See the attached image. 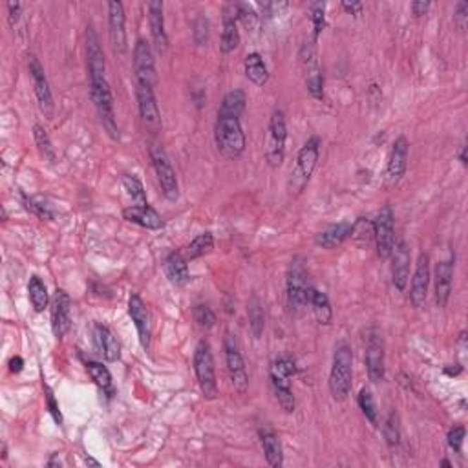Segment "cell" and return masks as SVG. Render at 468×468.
Listing matches in <instances>:
<instances>
[{"mask_svg": "<svg viewBox=\"0 0 468 468\" xmlns=\"http://www.w3.org/2000/svg\"><path fill=\"white\" fill-rule=\"evenodd\" d=\"M298 368L295 364V360L289 359V357H280L273 362L269 369V377H271V384L275 388V395L278 405L282 406L284 412L291 414L297 408V401H295V395H292V388H291V381L289 378L292 375H297Z\"/></svg>", "mask_w": 468, "mask_h": 468, "instance_id": "3", "label": "cell"}, {"mask_svg": "<svg viewBox=\"0 0 468 468\" xmlns=\"http://www.w3.org/2000/svg\"><path fill=\"white\" fill-rule=\"evenodd\" d=\"M359 406L369 423L374 424V426H377V415H378L377 406H375V399H374V395H371V392L366 390V388L364 390H360V393H359Z\"/></svg>", "mask_w": 468, "mask_h": 468, "instance_id": "42", "label": "cell"}, {"mask_svg": "<svg viewBox=\"0 0 468 468\" xmlns=\"http://www.w3.org/2000/svg\"><path fill=\"white\" fill-rule=\"evenodd\" d=\"M406 165H408V141H406L405 135H401L393 143L390 158H388L386 172H384V180H386L388 187H393L402 180Z\"/></svg>", "mask_w": 468, "mask_h": 468, "instance_id": "16", "label": "cell"}, {"mask_svg": "<svg viewBox=\"0 0 468 468\" xmlns=\"http://www.w3.org/2000/svg\"><path fill=\"white\" fill-rule=\"evenodd\" d=\"M261 437V448H264V454H266V460L269 463V467L280 468L284 464V450H282V443H280L278 437L273 432L266 430V432L260 433Z\"/></svg>", "mask_w": 468, "mask_h": 468, "instance_id": "30", "label": "cell"}, {"mask_svg": "<svg viewBox=\"0 0 468 468\" xmlns=\"http://www.w3.org/2000/svg\"><path fill=\"white\" fill-rule=\"evenodd\" d=\"M86 369H88V374H90L92 381H94L97 386L103 390L104 393L109 397L113 395V381H112V374H110V369L106 366H103L101 362H86Z\"/></svg>", "mask_w": 468, "mask_h": 468, "instance_id": "34", "label": "cell"}, {"mask_svg": "<svg viewBox=\"0 0 468 468\" xmlns=\"http://www.w3.org/2000/svg\"><path fill=\"white\" fill-rule=\"evenodd\" d=\"M194 371L198 377L199 390L207 401H214L218 397L216 369H214V357H212L211 344L207 340H199L194 351Z\"/></svg>", "mask_w": 468, "mask_h": 468, "instance_id": "4", "label": "cell"}, {"mask_svg": "<svg viewBox=\"0 0 468 468\" xmlns=\"http://www.w3.org/2000/svg\"><path fill=\"white\" fill-rule=\"evenodd\" d=\"M285 289H288V304L291 311L300 313L307 304V295H309V282H307V271L304 258L295 257L289 264L288 271V282H285Z\"/></svg>", "mask_w": 468, "mask_h": 468, "instance_id": "6", "label": "cell"}, {"mask_svg": "<svg viewBox=\"0 0 468 468\" xmlns=\"http://www.w3.org/2000/svg\"><path fill=\"white\" fill-rule=\"evenodd\" d=\"M460 159H461V163H463V165H467V163H468V159H467V147H463V149H461Z\"/></svg>", "mask_w": 468, "mask_h": 468, "instance_id": "54", "label": "cell"}, {"mask_svg": "<svg viewBox=\"0 0 468 468\" xmlns=\"http://www.w3.org/2000/svg\"><path fill=\"white\" fill-rule=\"evenodd\" d=\"M33 137H35V143H37V149H39V152H41L42 158L46 159V161L50 163H55V149L54 144H51V140L50 135H48V132L42 128L41 125H35L33 126Z\"/></svg>", "mask_w": 468, "mask_h": 468, "instance_id": "40", "label": "cell"}, {"mask_svg": "<svg viewBox=\"0 0 468 468\" xmlns=\"http://www.w3.org/2000/svg\"><path fill=\"white\" fill-rule=\"evenodd\" d=\"M393 223L395 220H393L392 207L384 205L374 221V240L377 243V254L383 260L390 258L393 245H395V226Z\"/></svg>", "mask_w": 468, "mask_h": 468, "instance_id": "12", "label": "cell"}, {"mask_svg": "<svg viewBox=\"0 0 468 468\" xmlns=\"http://www.w3.org/2000/svg\"><path fill=\"white\" fill-rule=\"evenodd\" d=\"M135 97H137V109H140L141 123L144 128L152 134L159 132L161 128V113H159L158 101L154 95V85L144 81H135Z\"/></svg>", "mask_w": 468, "mask_h": 468, "instance_id": "9", "label": "cell"}, {"mask_svg": "<svg viewBox=\"0 0 468 468\" xmlns=\"http://www.w3.org/2000/svg\"><path fill=\"white\" fill-rule=\"evenodd\" d=\"M448 446H450L452 450L455 452V454H461V450H463V439H464V426H454L448 432Z\"/></svg>", "mask_w": 468, "mask_h": 468, "instance_id": "48", "label": "cell"}, {"mask_svg": "<svg viewBox=\"0 0 468 468\" xmlns=\"http://www.w3.org/2000/svg\"><path fill=\"white\" fill-rule=\"evenodd\" d=\"M27 292H30V300H32V306L37 313H42V311L48 307V289H46L44 282H42L39 276H32L30 278V284H27Z\"/></svg>", "mask_w": 468, "mask_h": 468, "instance_id": "36", "label": "cell"}, {"mask_svg": "<svg viewBox=\"0 0 468 468\" xmlns=\"http://www.w3.org/2000/svg\"><path fill=\"white\" fill-rule=\"evenodd\" d=\"M149 24L150 33H152V41L156 44V50L159 54H165L168 48V37L165 32V18H163V2L154 0L149 2Z\"/></svg>", "mask_w": 468, "mask_h": 468, "instance_id": "24", "label": "cell"}, {"mask_svg": "<svg viewBox=\"0 0 468 468\" xmlns=\"http://www.w3.org/2000/svg\"><path fill=\"white\" fill-rule=\"evenodd\" d=\"M455 366H457V364H455ZM461 369H463V368H461V366H457V368H454V369L448 368V369H446V374H448V375H457V374H461Z\"/></svg>", "mask_w": 468, "mask_h": 468, "instance_id": "56", "label": "cell"}, {"mask_svg": "<svg viewBox=\"0 0 468 468\" xmlns=\"http://www.w3.org/2000/svg\"><path fill=\"white\" fill-rule=\"evenodd\" d=\"M307 304H311L313 307V313H315L316 320H319L322 326L331 324V319H333V309H331V304H329V298L326 292L316 291V289L311 288L309 295H307Z\"/></svg>", "mask_w": 468, "mask_h": 468, "instance_id": "29", "label": "cell"}, {"mask_svg": "<svg viewBox=\"0 0 468 468\" xmlns=\"http://www.w3.org/2000/svg\"><path fill=\"white\" fill-rule=\"evenodd\" d=\"M245 103H247V97H245V92L238 90V88H234L230 90L229 94H226L223 101H221V106L218 112L220 113H227V116L238 117L243 113L245 110Z\"/></svg>", "mask_w": 468, "mask_h": 468, "instance_id": "35", "label": "cell"}, {"mask_svg": "<svg viewBox=\"0 0 468 468\" xmlns=\"http://www.w3.org/2000/svg\"><path fill=\"white\" fill-rule=\"evenodd\" d=\"M86 66H88L90 79L106 77V61H104L103 48H101L99 37L92 26L86 30Z\"/></svg>", "mask_w": 468, "mask_h": 468, "instance_id": "19", "label": "cell"}, {"mask_svg": "<svg viewBox=\"0 0 468 468\" xmlns=\"http://www.w3.org/2000/svg\"><path fill=\"white\" fill-rule=\"evenodd\" d=\"M163 269H165V275L171 280L174 285H185L189 284L190 275H189V266H187V260H185L183 252L176 251L171 252L167 258H165V264H163Z\"/></svg>", "mask_w": 468, "mask_h": 468, "instance_id": "27", "label": "cell"}, {"mask_svg": "<svg viewBox=\"0 0 468 468\" xmlns=\"http://www.w3.org/2000/svg\"><path fill=\"white\" fill-rule=\"evenodd\" d=\"M20 11H23V4H20V2H8V18L11 26H15V24L18 23Z\"/></svg>", "mask_w": 468, "mask_h": 468, "instance_id": "50", "label": "cell"}, {"mask_svg": "<svg viewBox=\"0 0 468 468\" xmlns=\"http://www.w3.org/2000/svg\"><path fill=\"white\" fill-rule=\"evenodd\" d=\"M350 238L357 243V245H368L374 240V223L366 218H359L355 223H351V233Z\"/></svg>", "mask_w": 468, "mask_h": 468, "instance_id": "38", "label": "cell"}, {"mask_svg": "<svg viewBox=\"0 0 468 468\" xmlns=\"http://www.w3.org/2000/svg\"><path fill=\"white\" fill-rule=\"evenodd\" d=\"M307 68V75H306V85L309 94L315 97L316 101L324 99V79H322V73H320L319 64H309Z\"/></svg>", "mask_w": 468, "mask_h": 468, "instance_id": "39", "label": "cell"}, {"mask_svg": "<svg viewBox=\"0 0 468 468\" xmlns=\"http://www.w3.org/2000/svg\"><path fill=\"white\" fill-rule=\"evenodd\" d=\"M430 8V2H414L412 9H414V15H424Z\"/></svg>", "mask_w": 468, "mask_h": 468, "instance_id": "52", "label": "cell"}, {"mask_svg": "<svg viewBox=\"0 0 468 468\" xmlns=\"http://www.w3.org/2000/svg\"><path fill=\"white\" fill-rule=\"evenodd\" d=\"M125 8L121 2L112 0L109 2V27H110V42L117 54L126 51V32H125Z\"/></svg>", "mask_w": 468, "mask_h": 468, "instance_id": "20", "label": "cell"}, {"mask_svg": "<svg viewBox=\"0 0 468 468\" xmlns=\"http://www.w3.org/2000/svg\"><path fill=\"white\" fill-rule=\"evenodd\" d=\"M452 280H454V261H439L436 267V302L439 307H446L450 300Z\"/></svg>", "mask_w": 468, "mask_h": 468, "instance_id": "25", "label": "cell"}, {"mask_svg": "<svg viewBox=\"0 0 468 468\" xmlns=\"http://www.w3.org/2000/svg\"><path fill=\"white\" fill-rule=\"evenodd\" d=\"M285 141H288V126L282 110H275L269 121V134H267L266 159L271 167H280L285 158Z\"/></svg>", "mask_w": 468, "mask_h": 468, "instance_id": "7", "label": "cell"}, {"mask_svg": "<svg viewBox=\"0 0 468 468\" xmlns=\"http://www.w3.org/2000/svg\"><path fill=\"white\" fill-rule=\"evenodd\" d=\"M214 141L221 156H226L227 159L240 158L245 150V134H243L238 117L218 112L216 125H214Z\"/></svg>", "mask_w": 468, "mask_h": 468, "instance_id": "2", "label": "cell"}, {"mask_svg": "<svg viewBox=\"0 0 468 468\" xmlns=\"http://www.w3.org/2000/svg\"><path fill=\"white\" fill-rule=\"evenodd\" d=\"M24 360L20 357H13V359L9 360V369H11V374H20L23 371Z\"/></svg>", "mask_w": 468, "mask_h": 468, "instance_id": "51", "label": "cell"}, {"mask_svg": "<svg viewBox=\"0 0 468 468\" xmlns=\"http://www.w3.org/2000/svg\"><path fill=\"white\" fill-rule=\"evenodd\" d=\"M123 187H125L126 194L130 196L135 205H149V203H147V194H144L143 183H141L135 176H123Z\"/></svg>", "mask_w": 468, "mask_h": 468, "instance_id": "41", "label": "cell"}, {"mask_svg": "<svg viewBox=\"0 0 468 468\" xmlns=\"http://www.w3.org/2000/svg\"><path fill=\"white\" fill-rule=\"evenodd\" d=\"M192 313H194V320H196L202 328L211 329L214 328V324H216V315H214V311H212L209 306H205V304L194 306Z\"/></svg>", "mask_w": 468, "mask_h": 468, "instance_id": "44", "label": "cell"}, {"mask_svg": "<svg viewBox=\"0 0 468 468\" xmlns=\"http://www.w3.org/2000/svg\"><path fill=\"white\" fill-rule=\"evenodd\" d=\"M194 41L198 46H203L209 41V20L205 17H199L194 23Z\"/></svg>", "mask_w": 468, "mask_h": 468, "instance_id": "47", "label": "cell"}, {"mask_svg": "<svg viewBox=\"0 0 468 468\" xmlns=\"http://www.w3.org/2000/svg\"><path fill=\"white\" fill-rule=\"evenodd\" d=\"M128 313H130V319L134 322L135 329H137V337H140V343L143 346V350H149L150 347V315L149 309H147V304L143 302V298L140 295H132L130 300H128Z\"/></svg>", "mask_w": 468, "mask_h": 468, "instance_id": "21", "label": "cell"}, {"mask_svg": "<svg viewBox=\"0 0 468 468\" xmlns=\"http://www.w3.org/2000/svg\"><path fill=\"white\" fill-rule=\"evenodd\" d=\"M90 94L92 101H94L95 104V110L99 113V119L104 126V130L109 132L112 140H117V137H119V128H117L116 113H113L112 90H110L106 77L90 79Z\"/></svg>", "mask_w": 468, "mask_h": 468, "instance_id": "5", "label": "cell"}, {"mask_svg": "<svg viewBox=\"0 0 468 468\" xmlns=\"http://www.w3.org/2000/svg\"><path fill=\"white\" fill-rule=\"evenodd\" d=\"M150 158H152L154 171H156L158 181L161 185L163 196L171 202H176L180 196V183H178V176H176V171L168 161L167 154L161 147L154 144V147H150Z\"/></svg>", "mask_w": 468, "mask_h": 468, "instance_id": "11", "label": "cell"}, {"mask_svg": "<svg viewBox=\"0 0 468 468\" xmlns=\"http://www.w3.org/2000/svg\"><path fill=\"white\" fill-rule=\"evenodd\" d=\"M243 68H245V75H247L249 81H252L257 86H264L269 81V70H267L261 55L257 54V51L245 57Z\"/></svg>", "mask_w": 468, "mask_h": 468, "instance_id": "31", "label": "cell"}, {"mask_svg": "<svg viewBox=\"0 0 468 468\" xmlns=\"http://www.w3.org/2000/svg\"><path fill=\"white\" fill-rule=\"evenodd\" d=\"M85 463H86V464H92V467H101V463H99V461H95L94 457H86V460H85Z\"/></svg>", "mask_w": 468, "mask_h": 468, "instance_id": "55", "label": "cell"}, {"mask_svg": "<svg viewBox=\"0 0 468 468\" xmlns=\"http://www.w3.org/2000/svg\"><path fill=\"white\" fill-rule=\"evenodd\" d=\"M428 285H430V257L426 252H421L415 267L414 278H412V291H410V300L415 307H423L426 302Z\"/></svg>", "mask_w": 468, "mask_h": 468, "instance_id": "18", "label": "cell"}, {"mask_svg": "<svg viewBox=\"0 0 468 468\" xmlns=\"http://www.w3.org/2000/svg\"><path fill=\"white\" fill-rule=\"evenodd\" d=\"M123 218L126 221H132L135 226L150 230H158L165 226L161 214L156 209L150 207V205H132V207H126L123 211Z\"/></svg>", "mask_w": 468, "mask_h": 468, "instance_id": "23", "label": "cell"}, {"mask_svg": "<svg viewBox=\"0 0 468 468\" xmlns=\"http://www.w3.org/2000/svg\"><path fill=\"white\" fill-rule=\"evenodd\" d=\"M134 72L135 81H144L154 85L156 82V61H154L152 48L147 41L140 39L134 48Z\"/></svg>", "mask_w": 468, "mask_h": 468, "instance_id": "17", "label": "cell"}, {"mask_svg": "<svg viewBox=\"0 0 468 468\" xmlns=\"http://www.w3.org/2000/svg\"><path fill=\"white\" fill-rule=\"evenodd\" d=\"M384 439L390 446H397L401 443V426H399V415L395 412L388 415L384 423Z\"/></svg>", "mask_w": 468, "mask_h": 468, "instance_id": "43", "label": "cell"}, {"mask_svg": "<svg viewBox=\"0 0 468 468\" xmlns=\"http://www.w3.org/2000/svg\"><path fill=\"white\" fill-rule=\"evenodd\" d=\"M441 464H443V467H446V468H450V467H452V464H450V461H446V460H445V461H443V463H441Z\"/></svg>", "mask_w": 468, "mask_h": 468, "instance_id": "57", "label": "cell"}, {"mask_svg": "<svg viewBox=\"0 0 468 468\" xmlns=\"http://www.w3.org/2000/svg\"><path fill=\"white\" fill-rule=\"evenodd\" d=\"M72 326V298L64 289H57L51 300V329L57 338H63Z\"/></svg>", "mask_w": 468, "mask_h": 468, "instance_id": "14", "label": "cell"}, {"mask_svg": "<svg viewBox=\"0 0 468 468\" xmlns=\"http://www.w3.org/2000/svg\"><path fill=\"white\" fill-rule=\"evenodd\" d=\"M44 397H46V406H48V412L54 417V421L57 424H63V415H61V410H58L57 401H55V395L51 392V388L48 384H44Z\"/></svg>", "mask_w": 468, "mask_h": 468, "instance_id": "46", "label": "cell"}, {"mask_svg": "<svg viewBox=\"0 0 468 468\" xmlns=\"http://www.w3.org/2000/svg\"><path fill=\"white\" fill-rule=\"evenodd\" d=\"M212 247H214V238H212L211 233H202L198 234L196 238L192 240V242L185 247L183 251V257L187 261H192L196 260V258H202L205 257L207 252L212 251Z\"/></svg>", "mask_w": 468, "mask_h": 468, "instance_id": "33", "label": "cell"}, {"mask_svg": "<svg viewBox=\"0 0 468 468\" xmlns=\"http://www.w3.org/2000/svg\"><path fill=\"white\" fill-rule=\"evenodd\" d=\"M27 68H30V75L33 79V86H35V95L37 101H39V109L44 113V117L50 119L54 116L55 104H54V95L50 90V82H48V77L44 73V68L39 63V58L35 55H30L27 58Z\"/></svg>", "mask_w": 468, "mask_h": 468, "instance_id": "13", "label": "cell"}, {"mask_svg": "<svg viewBox=\"0 0 468 468\" xmlns=\"http://www.w3.org/2000/svg\"><path fill=\"white\" fill-rule=\"evenodd\" d=\"M392 278L399 291H405L410 280V249L405 240H399L392 251Z\"/></svg>", "mask_w": 468, "mask_h": 468, "instance_id": "22", "label": "cell"}, {"mask_svg": "<svg viewBox=\"0 0 468 468\" xmlns=\"http://www.w3.org/2000/svg\"><path fill=\"white\" fill-rule=\"evenodd\" d=\"M240 44V32L236 24V15H227L223 20V33H221L220 51L221 54H230L238 48Z\"/></svg>", "mask_w": 468, "mask_h": 468, "instance_id": "32", "label": "cell"}, {"mask_svg": "<svg viewBox=\"0 0 468 468\" xmlns=\"http://www.w3.org/2000/svg\"><path fill=\"white\" fill-rule=\"evenodd\" d=\"M366 369H368L369 381L371 383H381L386 375V366H384V343L383 337L377 329L371 331L366 346Z\"/></svg>", "mask_w": 468, "mask_h": 468, "instance_id": "15", "label": "cell"}, {"mask_svg": "<svg viewBox=\"0 0 468 468\" xmlns=\"http://www.w3.org/2000/svg\"><path fill=\"white\" fill-rule=\"evenodd\" d=\"M351 386H353V351L347 343H338L329 371V392L335 401H346L351 393Z\"/></svg>", "mask_w": 468, "mask_h": 468, "instance_id": "1", "label": "cell"}, {"mask_svg": "<svg viewBox=\"0 0 468 468\" xmlns=\"http://www.w3.org/2000/svg\"><path fill=\"white\" fill-rule=\"evenodd\" d=\"M94 337L95 344L99 347V351L103 353V357L109 362H116L121 357V346H119V340L113 335L112 329L104 324H97L94 328Z\"/></svg>", "mask_w": 468, "mask_h": 468, "instance_id": "26", "label": "cell"}, {"mask_svg": "<svg viewBox=\"0 0 468 468\" xmlns=\"http://www.w3.org/2000/svg\"><path fill=\"white\" fill-rule=\"evenodd\" d=\"M223 350H226V362L230 375V383H233L234 390H236L240 395H245L249 390V375L247 369H245V362H243L242 353H240L238 343H236V338H234L233 333L226 335Z\"/></svg>", "mask_w": 468, "mask_h": 468, "instance_id": "10", "label": "cell"}, {"mask_svg": "<svg viewBox=\"0 0 468 468\" xmlns=\"http://www.w3.org/2000/svg\"><path fill=\"white\" fill-rule=\"evenodd\" d=\"M467 18H468V4L467 2H457V6H455L454 23L463 30V27L467 26Z\"/></svg>", "mask_w": 468, "mask_h": 468, "instance_id": "49", "label": "cell"}, {"mask_svg": "<svg viewBox=\"0 0 468 468\" xmlns=\"http://www.w3.org/2000/svg\"><path fill=\"white\" fill-rule=\"evenodd\" d=\"M343 8L346 9L347 13H351V15H359V13H360V9H362V4H359V2H353V4H347V2H344Z\"/></svg>", "mask_w": 468, "mask_h": 468, "instance_id": "53", "label": "cell"}, {"mask_svg": "<svg viewBox=\"0 0 468 468\" xmlns=\"http://www.w3.org/2000/svg\"><path fill=\"white\" fill-rule=\"evenodd\" d=\"M351 233V223L344 221V223H337V226L328 227L326 230L319 233L315 236V243L319 247L324 249H337L338 245H343Z\"/></svg>", "mask_w": 468, "mask_h": 468, "instance_id": "28", "label": "cell"}, {"mask_svg": "<svg viewBox=\"0 0 468 468\" xmlns=\"http://www.w3.org/2000/svg\"><path fill=\"white\" fill-rule=\"evenodd\" d=\"M324 4H313L311 6V24H313V44H316L319 41L320 33L326 26V18H324Z\"/></svg>", "mask_w": 468, "mask_h": 468, "instance_id": "45", "label": "cell"}, {"mask_svg": "<svg viewBox=\"0 0 468 468\" xmlns=\"http://www.w3.org/2000/svg\"><path fill=\"white\" fill-rule=\"evenodd\" d=\"M249 326H251L254 338H261L264 328H266V316H264V309H261V304L257 297H252L249 302Z\"/></svg>", "mask_w": 468, "mask_h": 468, "instance_id": "37", "label": "cell"}, {"mask_svg": "<svg viewBox=\"0 0 468 468\" xmlns=\"http://www.w3.org/2000/svg\"><path fill=\"white\" fill-rule=\"evenodd\" d=\"M319 149H320V140L319 137H311L298 152L297 158V167L291 172V180H289V187L291 190L300 192L306 183L309 181L311 174L315 171L316 161H319Z\"/></svg>", "mask_w": 468, "mask_h": 468, "instance_id": "8", "label": "cell"}]
</instances>
